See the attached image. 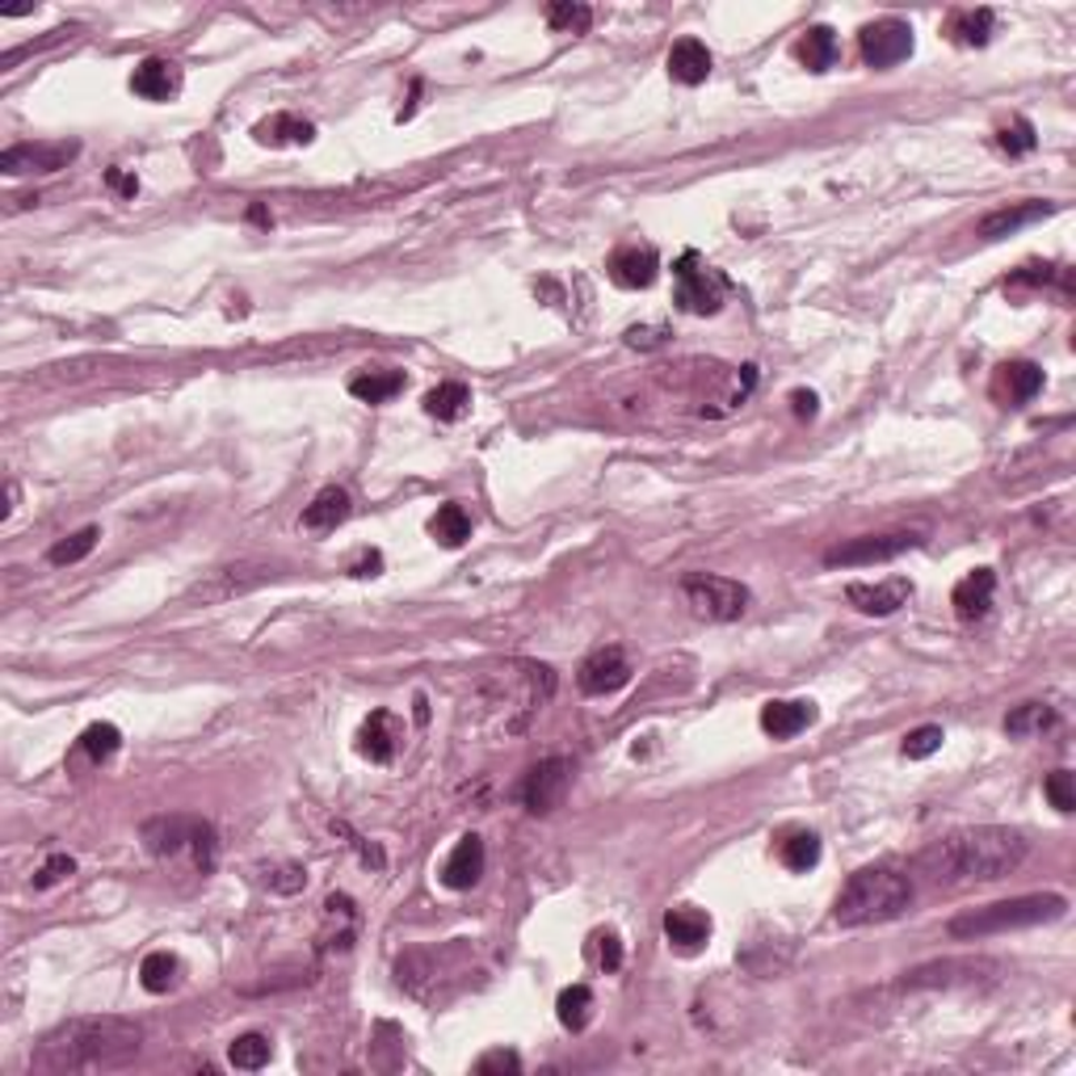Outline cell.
I'll return each mask as SVG.
<instances>
[{
	"mask_svg": "<svg viewBox=\"0 0 1076 1076\" xmlns=\"http://www.w3.org/2000/svg\"><path fill=\"white\" fill-rule=\"evenodd\" d=\"M430 534H434L442 547H463L472 539V517L463 505H442V510L430 517Z\"/></svg>",
	"mask_w": 1076,
	"mask_h": 1076,
	"instance_id": "f1b7e54d",
	"label": "cell"
},
{
	"mask_svg": "<svg viewBox=\"0 0 1076 1076\" xmlns=\"http://www.w3.org/2000/svg\"><path fill=\"white\" fill-rule=\"evenodd\" d=\"M349 517V492L345 488H320L312 496V505L303 510V526L307 530H337Z\"/></svg>",
	"mask_w": 1076,
	"mask_h": 1076,
	"instance_id": "d4e9b609",
	"label": "cell"
},
{
	"mask_svg": "<svg viewBox=\"0 0 1076 1076\" xmlns=\"http://www.w3.org/2000/svg\"><path fill=\"white\" fill-rule=\"evenodd\" d=\"M1043 791H1047V799H1052V808H1056V812H1073V808H1076L1073 774H1068V770H1056V774L1047 778V787H1043Z\"/></svg>",
	"mask_w": 1076,
	"mask_h": 1076,
	"instance_id": "7bdbcfd3",
	"label": "cell"
},
{
	"mask_svg": "<svg viewBox=\"0 0 1076 1076\" xmlns=\"http://www.w3.org/2000/svg\"><path fill=\"white\" fill-rule=\"evenodd\" d=\"M921 543V534L912 530H888V534H858L850 543H837L832 551H825V564L829 567H867V564H888L896 555H905Z\"/></svg>",
	"mask_w": 1076,
	"mask_h": 1076,
	"instance_id": "ba28073f",
	"label": "cell"
},
{
	"mask_svg": "<svg viewBox=\"0 0 1076 1076\" xmlns=\"http://www.w3.org/2000/svg\"><path fill=\"white\" fill-rule=\"evenodd\" d=\"M106 186H110L113 194H122V198H135V194H139V181H135L131 172H122V169L106 172Z\"/></svg>",
	"mask_w": 1076,
	"mask_h": 1076,
	"instance_id": "c3c4849f",
	"label": "cell"
},
{
	"mask_svg": "<svg viewBox=\"0 0 1076 1076\" xmlns=\"http://www.w3.org/2000/svg\"><path fill=\"white\" fill-rule=\"evenodd\" d=\"M567 782H572V766H567L564 757H547V761H539L526 774L522 799H526V808L534 816H547L560 808V799L567 794Z\"/></svg>",
	"mask_w": 1076,
	"mask_h": 1076,
	"instance_id": "30bf717a",
	"label": "cell"
},
{
	"mask_svg": "<svg viewBox=\"0 0 1076 1076\" xmlns=\"http://www.w3.org/2000/svg\"><path fill=\"white\" fill-rule=\"evenodd\" d=\"M576 681H581V690H585L589 699H605V694L623 690L626 681H631V664H626L623 648H598L593 657H585Z\"/></svg>",
	"mask_w": 1076,
	"mask_h": 1076,
	"instance_id": "7c38bea8",
	"label": "cell"
},
{
	"mask_svg": "<svg viewBox=\"0 0 1076 1076\" xmlns=\"http://www.w3.org/2000/svg\"><path fill=\"white\" fill-rule=\"evenodd\" d=\"M265 888L278 891V896H295V891L307 888V870L299 862H283V867L265 870Z\"/></svg>",
	"mask_w": 1076,
	"mask_h": 1076,
	"instance_id": "60d3db41",
	"label": "cell"
},
{
	"mask_svg": "<svg viewBox=\"0 0 1076 1076\" xmlns=\"http://www.w3.org/2000/svg\"><path fill=\"white\" fill-rule=\"evenodd\" d=\"M555 1018H560L564 1030H585L589 1018H593V993H589V984H572V988L560 993Z\"/></svg>",
	"mask_w": 1076,
	"mask_h": 1076,
	"instance_id": "d6a6232c",
	"label": "cell"
},
{
	"mask_svg": "<svg viewBox=\"0 0 1076 1076\" xmlns=\"http://www.w3.org/2000/svg\"><path fill=\"white\" fill-rule=\"evenodd\" d=\"M997 144H1001V151H1009V156H1026V151L1039 148V135H1035V127H1030L1026 118H1014L1009 127L997 131Z\"/></svg>",
	"mask_w": 1076,
	"mask_h": 1076,
	"instance_id": "ab89813d",
	"label": "cell"
},
{
	"mask_svg": "<svg viewBox=\"0 0 1076 1076\" xmlns=\"http://www.w3.org/2000/svg\"><path fill=\"white\" fill-rule=\"evenodd\" d=\"M80 144H13V148L0 151V169L9 177H21V172H59L68 169V160H76Z\"/></svg>",
	"mask_w": 1076,
	"mask_h": 1076,
	"instance_id": "8fae6325",
	"label": "cell"
},
{
	"mask_svg": "<svg viewBox=\"0 0 1076 1076\" xmlns=\"http://www.w3.org/2000/svg\"><path fill=\"white\" fill-rule=\"evenodd\" d=\"M404 392V375L399 371H362L349 378V396L362 404H387V399Z\"/></svg>",
	"mask_w": 1076,
	"mask_h": 1076,
	"instance_id": "484cf974",
	"label": "cell"
},
{
	"mask_svg": "<svg viewBox=\"0 0 1076 1076\" xmlns=\"http://www.w3.org/2000/svg\"><path fill=\"white\" fill-rule=\"evenodd\" d=\"M791 404H794V416H816V396H812V392H794Z\"/></svg>",
	"mask_w": 1076,
	"mask_h": 1076,
	"instance_id": "681fc988",
	"label": "cell"
},
{
	"mask_svg": "<svg viewBox=\"0 0 1076 1076\" xmlns=\"http://www.w3.org/2000/svg\"><path fill=\"white\" fill-rule=\"evenodd\" d=\"M475 1068H480V1073H492V1068H505V1073H517V1068H522V1059L513 1056V1052H488V1056L480 1059Z\"/></svg>",
	"mask_w": 1076,
	"mask_h": 1076,
	"instance_id": "7dc6e473",
	"label": "cell"
},
{
	"mask_svg": "<svg viewBox=\"0 0 1076 1076\" xmlns=\"http://www.w3.org/2000/svg\"><path fill=\"white\" fill-rule=\"evenodd\" d=\"M778 862L787 870H812L816 862H820V837L816 832H808V829H794V832H787L782 841H778Z\"/></svg>",
	"mask_w": 1076,
	"mask_h": 1076,
	"instance_id": "83f0119b",
	"label": "cell"
},
{
	"mask_svg": "<svg viewBox=\"0 0 1076 1076\" xmlns=\"http://www.w3.org/2000/svg\"><path fill=\"white\" fill-rule=\"evenodd\" d=\"M846 598H850L853 610H862V614H870V619H888V614H896L900 605H908V598H912V581H908V576H891V581H883V585H850L846 589Z\"/></svg>",
	"mask_w": 1076,
	"mask_h": 1076,
	"instance_id": "9a60e30c",
	"label": "cell"
},
{
	"mask_svg": "<svg viewBox=\"0 0 1076 1076\" xmlns=\"http://www.w3.org/2000/svg\"><path fill=\"white\" fill-rule=\"evenodd\" d=\"M253 139L257 144H269V148H307L316 139V127L299 118V113H274L253 127Z\"/></svg>",
	"mask_w": 1076,
	"mask_h": 1076,
	"instance_id": "7402d4cb",
	"label": "cell"
},
{
	"mask_svg": "<svg viewBox=\"0 0 1076 1076\" xmlns=\"http://www.w3.org/2000/svg\"><path fill=\"white\" fill-rule=\"evenodd\" d=\"M399 740H404V728L392 711H371V719L362 723L358 732V749L362 757H371L375 766H392L399 753Z\"/></svg>",
	"mask_w": 1076,
	"mask_h": 1076,
	"instance_id": "2e32d148",
	"label": "cell"
},
{
	"mask_svg": "<svg viewBox=\"0 0 1076 1076\" xmlns=\"http://www.w3.org/2000/svg\"><path fill=\"white\" fill-rule=\"evenodd\" d=\"M808 723H816V707L803 699H778V702H766V707H761V728H766L774 740L799 737Z\"/></svg>",
	"mask_w": 1076,
	"mask_h": 1076,
	"instance_id": "44dd1931",
	"label": "cell"
},
{
	"mask_svg": "<svg viewBox=\"0 0 1076 1076\" xmlns=\"http://www.w3.org/2000/svg\"><path fill=\"white\" fill-rule=\"evenodd\" d=\"M794 56L803 59L808 72H829L832 63H837V34H832L829 26H812L808 34L799 38Z\"/></svg>",
	"mask_w": 1076,
	"mask_h": 1076,
	"instance_id": "4316f807",
	"label": "cell"
},
{
	"mask_svg": "<svg viewBox=\"0 0 1076 1076\" xmlns=\"http://www.w3.org/2000/svg\"><path fill=\"white\" fill-rule=\"evenodd\" d=\"M858 51L867 68H896L900 59L912 56V26L900 18L870 21L867 30L858 34Z\"/></svg>",
	"mask_w": 1076,
	"mask_h": 1076,
	"instance_id": "9c48e42d",
	"label": "cell"
},
{
	"mask_svg": "<svg viewBox=\"0 0 1076 1076\" xmlns=\"http://www.w3.org/2000/svg\"><path fill=\"white\" fill-rule=\"evenodd\" d=\"M1068 912V900L1059 891H1035V896H1014L997 905L971 908L950 921V938H988V934H1009V929H1030L1043 921H1056Z\"/></svg>",
	"mask_w": 1076,
	"mask_h": 1076,
	"instance_id": "277c9868",
	"label": "cell"
},
{
	"mask_svg": "<svg viewBox=\"0 0 1076 1076\" xmlns=\"http://www.w3.org/2000/svg\"><path fill=\"white\" fill-rule=\"evenodd\" d=\"M97 539H101V530L97 526H85V530H76V534H68V539H59L56 547H51V564L56 567H68V564H80L89 551L97 547Z\"/></svg>",
	"mask_w": 1076,
	"mask_h": 1076,
	"instance_id": "e575fe53",
	"label": "cell"
},
{
	"mask_svg": "<svg viewBox=\"0 0 1076 1076\" xmlns=\"http://www.w3.org/2000/svg\"><path fill=\"white\" fill-rule=\"evenodd\" d=\"M480 875H484V841L467 832V837H458L451 858L442 862V883L451 891H467L480 883Z\"/></svg>",
	"mask_w": 1076,
	"mask_h": 1076,
	"instance_id": "e0dca14e",
	"label": "cell"
},
{
	"mask_svg": "<svg viewBox=\"0 0 1076 1076\" xmlns=\"http://www.w3.org/2000/svg\"><path fill=\"white\" fill-rule=\"evenodd\" d=\"M547 26L560 30V34H585L593 26V9L589 4H572V0H560L547 9Z\"/></svg>",
	"mask_w": 1076,
	"mask_h": 1076,
	"instance_id": "8d00e7d4",
	"label": "cell"
},
{
	"mask_svg": "<svg viewBox=\"0 0 1076 1076\" xmlns=\"http://www.w3.org/2000/svg\"><path fill=\"white\" fill-rule=\"evenodd\" d=\"M1052 707H1043V702H1021L1014 715L1005 719V732L1009 737H1030V732H1043V728H1052Z\"/></svg>",
	"mask_w": 1076,
	"mask_h": 1076,
	"instance_id": "f35d334b",
	"label": "cell"
},
{
	"mask_svg": "<svg viewBox=\"0 0 1076 1076\" xmlns=\"http://www.w3.org/2000/svg\"><path fill=\"white\" fill-rule=\"evenodd\" d=\"M333 832H340V837H349V846H354V850L362 853V862H366V867H375V870L387 867V858H383V850H378V846H366L362 837H354V832H349V825H340V820H333Z\"/></svg>",
	"mask_w": 1076,
	"mask_h": 1076,
	"instance_id": "bcb514c9",
	"label": "cell"
},
{
	"mask_svg": "<svg viewBox=\"0 0 1076 1076\" xmlns=\"http://www.w3.org/2000/svg\"><path fill=\"white\" fill-rule=\"evenodd\" d=\"M378 567H383V555L371 551V560H362V564L354 567V576H378Z\"/></svg>",
	"mask_w": 1076,
	"mask_h": 1076,
	"instance_id": "f907efd6",
	"label": "cell"
},
{
	"mask_svg": "<svg viewBox=\"0 0 1076 1076\" xmlns=\"http://www.w3.org/2000/svg\"><path fill=\"white\" fill-rule=\"evenodd\" d=\"M605 269H610L614 286H623V290H643V286L657 283V274H661V253H657L652 245H623L610 253Z\"/></svg>",
	"mask_w": 1076,
	"mask_h": 1076,
	"instance_id": "4fadbf2b",
	"label": "cell"
},
{
	"mask_svg": "<svg viewBox=\"0 0 1076 1076\" xmlns=\"http://www.w3.org/2000/svg\"><path fill=\"white\" fill-rule=\"evenodd\" d=\"M993 593H997V572H993V567H976V572H967L964 581L955 585L950 605H955V614H959L964 623H976V619L988 614Z\"/></svg>",
	"mask_w": 1076,
	"mask_h": 1076,
	"instance_id": "ac0fdd59",
	"label": "cell"
},
{
	"mask_svg": "<svg viewBox=\"0 0 1076 1076\" xmlns=\"http://www.w3.org/2000/svg\"><path fill=\"white\" fill-rule=\"evenodd\" d=\"M1021 862H1026V837L1018 829L980 825V829H959L934 841L917 858V870L929 875L934 883H997L1005 875H1014Z\"/></svg>",
	"mask_w": 1076,
	"mask_h": 1076,
	"instance_id": "6da1fadb",
	"label": "cell"
},
{
	"mask_svg": "<svg viewBox=\"0 0 1076 1076\" xmlns=\"http://www.w3.org/2000/svg\"><path fill=\"white\" fill-rule=\"evenodd\" d=\"M942 728L938 723H926V728H917V732H908L905 737V757L908 761H926V757H934L938 749H942Z\"/></svg>",
	"mask_w": 1076,
	"mask_h": 1076,
	"instance_id": "b9f144b4",
	"label": "cell"
},
{
	"mask_svg": "<svg viewBox=\"0 0 1076 1076\" xmlns=\"http://www.w3.org/2000/svg\"><path fill=\"white\" fill-rule=\"evenodd\" d=\"M231 1064L236 1068H245V1073H257V1068H265L269 1064V1056H274V1043L265 1039V1035H240V1039L231 1043Z\"/></svg>",
	"mask_w": 1076,
	"mask_h": 1076,
	"instance_id": "d590c367",
	"label": "cell"
},
{
	"mask_svg": "<svg viewBox=\"0 0 1076 1076\" xmlns=\"http://www.w3.org/2000/svg\"><path fill=\"white\" fill-rule=\"evenodd\" d=\"M673 278H678V303L690 316H715L723 299H728V278L719 269H711V265H702L694 248L678 257Z\"/></svg>",
	"mask_w": 1076,
	"mask_h": 1076,
	"instance_id": "52a82bcc",
	"label": "cell"
},
{
	"mask_svg": "<svg viewBox=\"0 0 1076 1076\" xmlns=\"http://www.w3.org/2000/svg\"><path fill=\"white\" fill-rule=\"evenodd\" d=\"M593 950H598V967H602V971H619V967H623V942H619L614 929L598 934V938H593Z\"/></svg>",
	"mask_w": 1076,
	"mask_h": 1076,
	"instance_id": "f6af8a7d",
	"label": "cell"
},
{
	"mask_svg": "<svg viewBox=\"0 0 1076 1076\" xmlns=\"http://www.w3.org/2000/svg\"><path fill=\"white\" fill-rule=\"evenodd\" d=\"M144 846L156 858H177L181 850H194V862L203 875L215 870V853H219L215 829L198 816H156L144 825Z\"/></svg>",
	"mask_w": 1076,
	"mask_h": 1076,
	"instance_id": "5b68a950",
	"label": "cell"
},
{
	"mask_svg": "<svg viewBox=\"0 0 1076 1076\" xmlns=\"http://www.w3.org/2000/svg\"><path fill=\"white\" fill-rule=\"evenodd\" d=\"M118 744H122V732H118L113 723H89V728L80 732V753L93 757V761L113 757L118 753Z\"/></svg>",
	"mask_w": 1076,
	"mask_h": 1076,
	"instance_id": "74e56055",
	"label": "cell"
},
{
	"mask_svg": "<svg viewBox=\"0 0 1076 1076\" xmlns=\"http://www.w3.org/2000/svg\"><path fill=\"white\" fill-rule=\"evenodd\" d=\"M681 593H685V602L694 605V614L711 619V623H737L740 614L749 610V589L740 581L715 576V572H690L681 581Z\"/></svg>",
	"mask_w": 1076,
	"mask_h": 1076,
	"instance_id": "8992f818",
	"label": "cell"
},
{
	"mask_svg": "<svg viewBox=\"0 0 1076 1076\" xmlns=\"http://www.w3.org/2000/svg\"><path fill=\"white\" fill-rule=\"evenodd\" d=\"M131 89L148 101H169L181 93V68L172 59H144L131 72Z\"/></svg>",
	"mask_w": 1076,
	"mask_h": 1076,
	"instance_id": "d6986e66",
	"label": "cell"
},
{
	"mask_svg": "<svg viewBox=\"0 0 1076 1076\" xmlns=\"http://www.w3.org/2000/svg\"><path fill=\"white\" fill-rule=\"evenodd\" d=\"M664 934L669 942L681 946V950H699L707 938H711V917L694 905H681L664 912Z\"/></svg>",
	"mask_w": 1076,
	"mask_h": 1076,
	"instance_id": "603a6c76",
	"label": "cell"
},
{
	"mask_svg": "<svg viewBox=\"0 0 1076 1076\" xmlns=\"http://www.w3.org/2000/svg\"><path fill=\"white\" fill-rule=\"evenodd\" d=\"M1047 215H1056V203H1039V198L1014 203V207H1001V210H993V215H984L980 224H976V236H980V240H1005V236H1014V231H1021V227L1039 224V219H1047Z\"/></svg>",
	"mask_w": 1076,
	"mask_h": 1076,
	"instance_id": "5bb4252c",
	"label": "cell"
},
{
	"mask_svg": "<svg viewBox=\"0 0 1076 1076\" xmlns=\"http://www.w3.org/2000/svg\"><path fill=\"white\" fill-rule=\"evenodd\" d=\"M669 76L681 85H702L711 76V51L699 38H678L669 51Z\"/></svg>",
	"mask_w": 1076,
	"mask_h": 1076,
	"instance_id": "cb8c5ba5",
	"label": "cell"
},
{
	"mask_svg": "<svg viewBox=\"0 0 1076 1076\" xmlns=\"http://www.w3.org/2000/svg\"><path fill=\"white\" fill-rule=\"evenodd\" d=\"M76 870V862L68 858V853H51L42 867H38V875H34V888H56V883H63L68 875Z\"/></svg>",
	"mask_w": 1076,
	"mask_h": 1076,
	"instance_id": "ee69618b",
	"label": "cell"
},
{
	"mask_svg": "<svg viewBox=\"0 0 1076 1076\" xmlns=\"http://www.w3.org/2000/svg\"><path fill=\"white\" fill-rule=\"evenodd\" d=\"M467 408H472V392L463 383H437L425 396V413L437 416V421H463Z\"/></svg>",
	"mask_w": 1076,
	"mask_h": 1076,
	"instance_id": "4dcf8cb0",
	"label": "cell"
},
{
	"mask_svg": "<svg viewBox=\"0 0 1076 1076\" xmlns=\"http://www.w3.org/2000/svg\"><path fill=\"white\" fill-rule=\"evenodd\" d=\"M245 567L248 564H240V567H219V572H215V585H203V589H198V598H203V602H224V598H231V593H245V589L261 585V581H269V576H274L269 567L253 572V576H240Z\"/></svg>",
	"mask_w": 1076,
	"mask_h": 1076,
	"instance_id": "f546056e",
	"label": "cell"
},
{
	"mask_svg": "<svg viewBox=\"0 0 1076 1076\" xmlns=\"http://www.w3.org/2000/svg\"><path fill=\"white\" fill-rule=\"evenodd\" d=\"M912 905V883L908 875L891 867H862L846 879V888L837 891V905H832V921L846 929L862 926H883L896 921L905 908Z\"/></svg>",
	"mask_w": 1076,
	"mask_h": 1076,
	"instance_id": "3957f363",
	"label": "cell"
},
{
	"mask_svg": "<svg viewBox=\"0 0 1076 1076\" xmlns=\"http://www.w3.org/2000/svg\"><path fill=\"white\" fill-rule=\"evenodd\" d=\"M993 13L988 9H964V13H955L950 18V26H946V34L955 38L959 47H984L988 38H993Z\"/></svg>",
	"mask_w": 1076,
	"mask_h": 1076,
	"instance_id": "1f68e13d",
	"label": "cell"
},
{
	"mask_svg": "<svg viewBox=\"0 0 1076 1076\" xmlns=\"http://www.w3.org/2000/svg\"><path fill=\"white\" fill-rule=\"evenodd\" d=\"M177 976H181V964H177V955H169V950H151L148 959L139 964V984L148 988V993H169L172 984H177Z\"/></svg>",
	"mask_w": 1076,
	"mask_h": 1076,
	"instance_id": "836d02e7",
	"label": "cell"
},
{
	"mask_svg": "<svg viewBox=\"0 0 1076 1076\" xmlns=\"http://www.w3.org/2000/svg\"><path fill=\"white\" fill-rule=\"evenodd\" d=\"M144 1026L131 1018H72L34 1052L38 1073H106L139 1056Z\"/></svg>",
	"mask_w": 1076,
	"mask_h": 1076,
	"instance_id": "7a4b0ae2",
	"label": "cell"
},
{
	"mask_svg": "<svg viewBox=\"0 0 1076 1076\" xmlns=\"http://www.w3.org/2000/svg\"><path fill=\"white\" fill-rule=\"evenodd\" d=\"M1043 392V366L1035 362H1005L997 378H993V396L1005 404H1026Z\"/></svg>",
	"mask_w": 1076,
	"mask_h": 1076,
	"instance_id": "ffe728a7",
	"label": "cell"
}]
</instances>
